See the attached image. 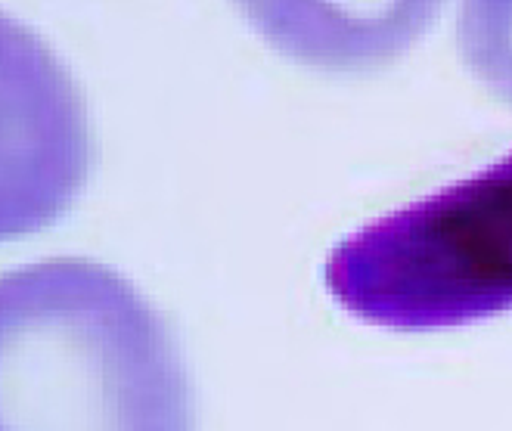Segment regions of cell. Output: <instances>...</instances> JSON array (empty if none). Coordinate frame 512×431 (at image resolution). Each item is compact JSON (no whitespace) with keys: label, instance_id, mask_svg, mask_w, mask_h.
Segmentation results:
<instances>
[{"label":"cell","instance_id":"cell-2","mask_svg":"<svg viewBox=\"0 0 512 431\" xmlns=\"http://www.w3.org/2000/svg\"><path fill=\"white\" fill-rule=\"evenodd\" d=\"M323 280L351 317L398 332L512 311V152L339 242Z\"/></svg>","mask_w":512,"mask_h":431},{"label":"cell","instance_id":"cell-4","mask_svg":"<svg viewBox=\"0 0 512 431\" xmlns=\"http://www.w3.org/2000/svg\"><path fill=\"white\" fill-rule=\"evenodd\" d=\"M283 56L326 72L395 63L423 38L444 0H233Z\"/></svg>","mask_w":512,"mask_h":431},{"label":"cell","instance_id":"cell-5","mask_svg":"<svg viewBox=\"0 0 512 431\" xmlns=\"http://www.w3.org/2000/svg\"><path fill=\"white\" fill-rule=\"evenodd\" d=\"M460 50L478 81L512 106V0H463Z\"/></svg>","mask_w":512,"mask_h":431},{"label":"cell","instance_id":"cell-3","mask_svg":"<svg viewBox=\"0 0 512 431\" xmlns=\"http://www.w3.org/2000/svg\"><path fill=\"white\" fill-rule=\"evenodd\" d=\"M90 162L78 84L35 32L0 13V242L63 218Z\"/></svg>","mask_w":512,"mask_h":431},{"label":"cell","instance_id":"cell-1","mask_svg":"<svg viewBox=\"0 0 512 431\" xmlns=\"http://www.w3.org/2000/svg\"><path fill=\"white\" fill-rule=\"evenodd\" d=\"M193 385L165 317L84 258L0 276V431H193Z\"/></svg>","mask_w":512,"mask_h":431}]
</instances>
